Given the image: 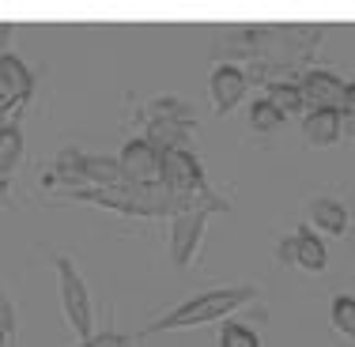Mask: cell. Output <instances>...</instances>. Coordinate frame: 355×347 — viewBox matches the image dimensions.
I'll return each instance as SVG.
<instances>
[{
	"mask_svg": "<svg viewBox=\"0 0 355 347\" xmlns=\"http://www.w3.org/2000/svg\"><path fill=\"white\" fill-rule=\"evenodd\" d=\"M310 226L340 238V234L348 231V208H344L340 200H333V197H318L314 204H310Z\"/></svg>",
	"mask_w": 355,
	"mask_h": 347,
	"instance_id": "4fadbf2b",
	"label": "cell"
},
{
	"mask_svg": "<svg viewBox=\"0 0 355 347\" xmlns=\"http://www.w3.org/2000/svg\"><path fill=\"white\" fill-rule=\"evenodd\" d=\"M189 132H193V121H174V117H151L148 121V140L155 151H182L189 148Z\"/></svg>",
	"mask_w": 355,
	"mask_h": 347,
	"instance_id": "8fae6325",
	"label": "cell"
},
{
	"mask_svg": "<svg viewBox=\"0 0 355 347\" xmlns=\"http://www.w3.org/2000/svg\"><path fill=\"white\" fill-rule=\"evenodd\" d=\"M344 132L340 125V109H310L306 121H302V136H306L310 148H329L336 143Z\"/></svg>",
	"mask_w": 355,
	"mask_h": 347,
	"instance_id": "7c38bea8",
	"label": "cell"
},
{
	"mask_svg": "<svg viewBox=\"0 0 355 347\" xmlns=\"http://www.w3.org/2000/svg\"><path fill=\"white\" fill-rule=\"evenodd\" d=\"M15 332H19V317H15V302L0 287V347H15Z\"/></svg>",
	"mask_w": 355,
	"mask_h": 347,
	"instance_id": "d6986e66",
	"label": "cell"
},
{
	"mask_svg": "<svg viewBox=\"0 0 355 347\" xmlns=\"http://www.w3.org/2000/svg\"><path fill=\"white\" fill-rule=\"evenodd\" d=\"M291 265L306 268V272H325V265H329L325 242L318 238V231L310 223H302L299 231L291 234Z\"/></svg>",
	"mask_w": 355,
	"mask_h": 347,
	"instance_id": "30bf717a",
	"label": "cell"
},
{
	"mask_svg": "<svg viewBox=\"0 0 355 347\" xmlns=\"http://www.w3.org/2000/svg\"><path fill=\"white\" fill-rule=\"evenodd\" d=\"M250 125H253L257 132H276V129L284 125V114H280L272 103H268V98H257V103L250 106Z\"/></svg>",
	"mask_w": 355,
	"mask_h": 347,
	"instance_id": "e0dca14e",
	"label": "cell"
},
{
	"mask_svg": "<svg viewBox=\"0 0 355 347\" xmlns=\"http://www.w3.org/2000/svg\"><path fill=\"white\" fill-rule=\"evenodd\" d=\"M64 197L80 200V204L117 211V215H174V211L185 208L163 185H129V181L110 185V189H69Z\"/></svg>",
	"mask_w": 355,
	"mask_h": 347,
	"instance_id": "6da1fadb",
	"label": "cell"
},
{
	"mask_svg": "<svg viewBox=\"0 0 355 347\" xmlns=\"http://www.w3.org/2000/svg\"><path fill=\"white\" fill-rule=\"evenodd\" d=\"M253 287L242 283V287H219V291H205L197 299L182 302L178 310H171L166 317L151 321L148 332H178V328H197V325H212V321H223L231 317L234 310H242L246 302H253Z\"/></svg>",
	"mask_w": 355,
	"mask_h": 347,
	"instance_id": "7a4b0ae2",
	"label": "cell"
},
{
	"mask_svg": "<svg viewBox=\"0 0 355 347\" xmlns=\"http://www.w3.org/2000/svg\"><path fill=\"white\" fill-rule=\"evenodd\" d=\"M340 114L344 117H355V80L344 83V98H340Z\"/></svg>",
	"mask_w": 355,
	"mask_h": 347,
	"instance_id": "7402d4cb",
	"label": "cell"
},
{
	"mask_svg": "<svg viewBox=\"0 0 355 347\" xmlns=\"http://www.w3.org/2000/svg\"><path fill=\"white\" fill-rule=\"evenodd\" d=\"M23 163V132L15 125H0V185H8V177L19 170Z\"/></svg>",
	"mask_w": 355,
	"mask_h": 347,
	"instance_id": "5bb4252c",
	"label": "cell"
},
{
	"mask_svg": "<svg viewBox=\"0 0 355 347\" xmlns=\"http://www.w3.org/2000/svg\"><path fill=\"white\" fill-rule=\"evenodd\" d=\"M268 103H272L280 114H302L306 109V98H302V91H299V83H291V80H272L268 83Z\"/></svg>",
	"mask_w": 355,
	"mask_h": 347,
	"instance_id": "9a60e30c",
	"label": "cell"
},
{
	"mask_svg": "<svg viewBox=\"0 0 355 347\" xmlns=\"http://www.w3.org/2000/svg\"><path fill=\"white\" fill-rule=\"evenodd\" d=\"M159 185H163L174 200H182V204L212 197V189H208V181H205V170H200V159L193 155L189 148L166 151L163 155V177H159Z\"/></svg>",
	"mask_w": 355,
	"mask_h": 347,
	"instance_id": "5b68a950",
	"label": "cell"
},
{
	"mask_svg": "<svg viewBox=\"0 0 355 347\" xmlns=\"http://www.w3.org/2000/svg\"><path fill=\"white\" fill-rule=\"evenodd\" d=\"M212 211H227V200H219L216 193L205 200H189L182 211L171 215V257L178 268H189L193 257L200 249V238H205V226Z\"/></svg>",
	"mask_w": 355,
	"mask_h": 347,
	"instance_id": "3957f363",
	"label": "cell"
},
{
	"mask_svg": "<svg viewBox=\"0 0 355 347\" xmlns=\"http://www.w3.org/2000/svg\"><path fill=\"white\" fill-rule=\"evenodd\" d=\"M250 91V80H246V69H239V64H216L212 75H208V95H212V106L219 117H227L234 106L246 98Z\"/></svg>",
	"mask_w": 355,
	"mask_h": 347,
	"instance_id": "ba28073f",
	"label": "cell"
},
{
	"mask_svg": "<svg viewBox=\"0 0 355 347\" xmlns=\"http://www.w3.org/2000/svg\"><path fill=\"white\" fill-rule=\"evenodd\" d=\"M76 347H137L129 340V336H121V332H91V340H80Z\"/></svg>",
	"mask_w": 355,
	"mask_h": 347,
	"instance_id": "44dd1931",
	"label": "cell"
},
{
	"mask_svg": "<svg viewBox=\"0 0 355 347\" xmlns=\"http://www.w3.org/2000/svg\"><path fill=\"white\" fill-rule=\"evenodd\" d=\"M117 166H121V177L129 185H159L163 177V151H155L148 140H129L117 155Z\"/></svg>",
	"mask_w": 355,
	"mask_h": 347,
	"instance_id": "8992f818",
	"label": "cell"
},
{
	"mask_svg": "<svg viewBox=\"0 0 355 347\" xmlns=\"http://www.w3.org/2000/svg\"><path fill=\"white\" fill-rule=\"evenodd\" d=\"M35 95V75L15 53H0V117L15 114Z\"/></svg>",
	"mask_w": 355,
	"mask_h": 347,
	"instance_id": "52a82bcc",
	"label": "cell"
},
{
	"mask_svg": "<svg viewBox=\"0 0 355 347\" xmlns=\"http://www.w3.org/2000/svg\"><path fill=\"white\" fill-rule=\"evenodd\" d=\"M151 117H174V121H193V109L182 103V98H155L148 106V121Z\"/></svg>",
	"mask_w": 355,
	"mask_h": 347,
	"instance_id": "ffe728a7",
	"label": "cell"
},
{
	"mask_svg": "<svg viewBox=\"0 0 355 347\" xmlns=\"http://www.w3.org/2000/svg\"><path fill=\"white\" fill-rule=\"evenodd\" d=\"M329 321H333V328L340 336L355 340V299L352 294H336L333 306H329Z\"/></svg>",
	"mask_w": 355,
	"mask_h": 347,
	"instance_id": "2e32d148",
	"label": "cell"
},
{
	"mask_svg": "<svg viewBox=\"0 0 355 347\" xmlns=\"http://www.w3.org/2000/svg\"><path fill=\"white\" fill-rule=\"evenodd\" d=\"M219 347H261L257 332L250 325H239V321H223L219 328Z\"/></svg>",
	"mask_w": 355,
	"mask_h": 347,
	"instance_id": "ac0fdd59",
	"label": "cell"
},
{
	"mask_svg": "<svg viewBox=\"0 0 355 347\" xmlns=\"http://www.w3.org/2000/svg\"><path fill=\"white\" fill-rule=\"evenodd\" d=\"M299 91H302V98H306V103H314V109H340V98H344L340 75L321 72V69L302 72Z\"/></svg>",
	"mask_w": 355,
	"mask_h": 347,
	"instance_id": "9c48e42d",
	"label": "cell"
},
{
	"mask_svg": "<svg viewBox=\"0 0 355 347\" xmlns=\"http://www.w3.org/2000/svg\"><path fill=\"white\" fill-rule=\"evenodd\" d=\"M53 268H57V283H61V310H64V321L80 340H91V325H95V302H91V291L83 283L80 268L69 253H57L53 257Z\"/></svg>",
	"mask_w": 355,
	"mask_h": 347,
	"instance_id": "277c9868",
	"label": "cell"
}]
</instances>
